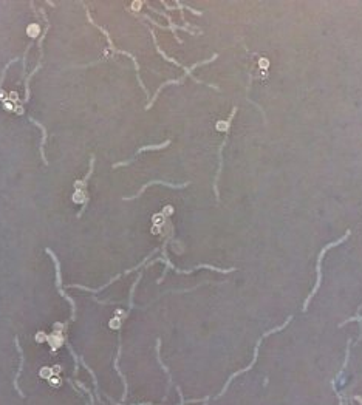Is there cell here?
I'll use <instances>...</instances> for the list:
<instances>
[{
  "label": "cell",
  "mask_w": 362,
  "mask_h": 405,
  "mask_svg": "<svg viewBox=\"0 0 362 405\" xmlns=\"http://www.w3.org/2000/svg\"><path fill=\"white\" fill-rule=\"evenodd\" d=\"M150 34H152V39H153V42H155V47H156V51H158V53H160V54H161V56H163V57L166 59V61H169L170 64H173V65H177V67H180V68H183V70H184V74H186V76H189V77H192V79H193V81H195V82H197V84H201V85H209V87H212V88H215V90H217V92L220 90V88H218V87H214V85H211V84H204V82L201 81V79H197V77H195V76L192 74V71L195 70V68H198V67H201V65H206V64H209V62H214V61H215V59H217V57H218V54H217V53H215V54H212V57H211V59H208V61H201V62H198V64H193L192 67H184L183 64H180V62H177V61H175V59H173V57H169L168 54H166V53H164V51L161 50V48H160V45H158V42H156V36H155V33H153V29H150Z\"/></svg>",
  "instance_id": "obj_1"
},
{
  "label": "cell",
  "mask_w": 362,
  "mask_h": 405,
  "mask_svg": "<svg viewBox=\"0 0 362 405\" xmlns=\"http://www.w3.org/2000/svg\"><path fill=\"white\" fill-rule=\"evenodd\" d=\"M351 235V231L348 229L347 232H345V235L342 237V238H339L338 241H333V243H330V244H327L324 249L320 251V254H319V257H317V266H316V271H317V280H316V285H314V288H313V291H311V294L308 295V299L305 300V303H303V311H307L308 310V303H310V300L313 299V295L316 294V291L319 289V286H320V282H322V272H320V266H322V259H324V255H325V252L328 251V249H331V248H335V246H338V244H340V243H344L348 237Z\"/></svg>",
  "instance_id": "obj_2"
},
{
  "label": "cell",
  "mask_w": 362,
  "mask_h": 405,
  "mask_svg": "<svg viewBox=\"0 0 362 405\" xmlns=\"http://www.w3.org/2000/svg\"><path fill=\"white\" fill-rule=\"evenodd\" d=\"M239 108L234 107L232 112H231V116L229 119L226 121V136H224V141L220 147V152H218V160H220V164H218V170H217V175H215V180H214V192H215V196H217V201H220V192H218V180H220V173H221V167H223V149L224 145H226V141H228V135H229V128H231V122L234 119V116H236Z\"/></svg>",
  "instance_id": "obj_3"
},
{
  "label": "cell",
  "mask_w": 362,
  "mask_h": 405,
  "mask_svg": "<svg viewBox=\"0 0 362 405\" xmlns=\"http://www.w3.org/2000/svg\"><path fill=\"white\" fill-rule=\"evenodd\" d=\"M45 252L48 254L53 259V262H54V266H56V285H57V291L61 292V295L62 297L72 305V320H74V315H76V303H74V300L72 299V297H68V295L64 292V289H62V277H61V266H59V260H57V257L54 255V252L51 251V249H45Z\"/></svg>",
  "instance_id": "obj_4"
},
{
  "label": "cell",
  "mask_w": 362,
  "mask_h": 405,
  "mask_svg": "<svg viewBox=\"0 0 362 405\" xmlns=\"http://www.w3.org/2000/svg\"><path fill=\"white\" fill-rule=\"evenodd\" d=\"M153 184H163V186H166V187H170V189H184V187H188L191 183H184V184H172V183H166V181H160V180H155V181H149L147 184H144L141 189H140V192L136 193V195H133V196H124V201H129V200H135V198H140V196L143 195V192L147 189V187H150V186H153Z\"/></svg>",
  "instance_id": "obj_5"
},
{
  "label": "cell",
  "mask_w": 362,
  "mask_h": 405,
  "mask_svg": "<svg viewBox=\"0 0 362 405\" xmlns=\"http://www.w3.org/2000/svg\"><path fill=\"white\" fill-rule=\"evenodd\" d=\"M168 145H170V140H168V141H164L163 144H158V145H144V147H141V149L136 152L130 160H127V161H122V163H116V164H113V169H116V167H121V166H127V164H130L132 161H135V158L138 156L140 153H143V152H147V150H160V149H166V147Z\"/></svg>",
  "instance_id": "obj_6"
},
{
  "label": "cell",
  "mask_w": 362,
  "mask_h": 405,
  "mask_svg": "<svg viewBox=\"0 0 362 405\" xmlns=\"http://www.w3.org/2000/svg\"><path fill=\"white\" fill-rule=\"evenodd\" d=\"M14 343H16V348H17L19 354H21V365H19L17 374H16V378H14V388H16V391L19 393V396L25 398L24 391H22L21 388H19V378H21V374H22V368H24V351H22V347H21V345H19V339H17V337L14 339Z\"/></svg>",
  "instance_id": "obj_7"
},
{
  "label": "cell",
  "mask_w": 362,
  "mask_h": 405,
  "mask_svg": "<svg viewBox=\"0 0 362 405\" xmlns=\"http://www.w3.org/2000/svg\"><path fill=\"white\" fill-rule=\"evenodd\" d=\"M184 77H186V74H184L183 77H180V79H170V81H168V82H164L163 85H160V88H158V90H156V93L153 95V97L150 99V102H149L147 105H145V110H150L152 105H153V102L156 101V97L160 96V93H161V90H163L164 87H168V85H170V84H181V82H184Z\"/></svg>",
  "instance_id": "obj_8"
},
{
  "label": "cell",
  "mask_w": 362,
  "mask_h": 405,
  "mask_svg": "<svg viewBox=\"0 0 362 405\" xmlns=\"http://www.w3.org/2000/svg\"><path fill=\"white\" fill-rule=\"evenodd\" d=\"M30 121L34 122L39 128L42 130V141H41V155H42V160H44V164L48 166V161H47V158H45V153H44V149H45V143H47V128L41 124V122H37L36 119H33V118H30Z\"/></svg>",
  "instance_id": "obj_9"
},
{
  "label": "cell",
  "mask_w": 362,
  "mask_h": 405,
  "mask_svg": "<svg viewBox=\"0 0 362 405\" xmlns=\"http://www.w3.org/2000/svg\"><path fill=\"white\" fill-rule=\"evenodd\" d=\"M16 61H19V59H11V61H9L6 65H5V68H3V71H2V76H0V88H2V84H3V81H5V73H6V70H8V67L11 65L13 62H16Z\"/></svg>",
  "instance_id": "obj_10"
}]
</instances>
